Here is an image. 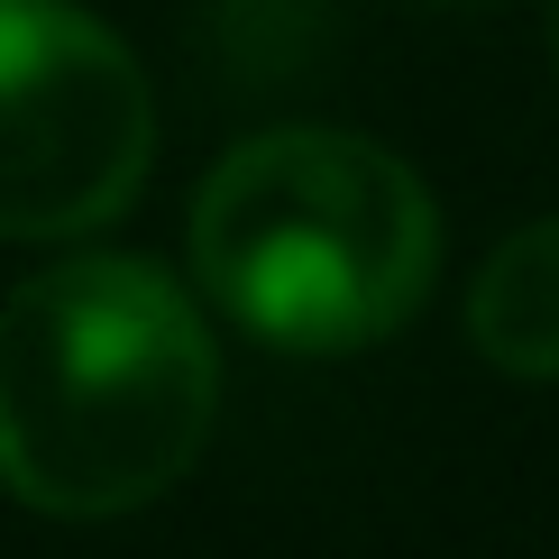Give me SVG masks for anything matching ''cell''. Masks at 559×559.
<instances>
[{"instance_id": "1", "label": "cell", "mask_w": 559, "mask_h": 559, "mask_svg": "<svg viewBox=\"0 0 559 559\" xmlns=\"http://www.w3.org/2000/svg\"><path fill=\"white\" fill-rule=\"evenodd\" d=\"M221 348L147 258H64L0 302V486L28 514L110 523L193 477Z\"/></svg>"}, {"instance_id": "2", "label": "cell", "mask_w": 559, "mask_h": 559, "mask_svg": "<svg viewBox=\"0 0 559 559\" xmlns=\"http://www.w3.org/2000/svg\"><path fill=\"white\" fill-rule=\"evenodd\" d=\"M193 275L266 348H367L423 312L440 202L377 138L266 129L193 193Z\"/></svg>"}, {"instance_id": "3", "label": "cell", "mask_w": 559, "mask_h": 559, "mask_svg": "<svg viewBox=\"0 0 559 559\" xmlns=\"http://www.w3.org/2000/svg\"><path fill=\"white\" fill-rule=\"evenodd\" d=\"M156 156L138 56L74 0H0V239L120 221Z\"/></svg>"}, {"instance_id": "4", "label": "cell", "mask_w": 559, "mask_h": 559, "mask_svg": "<svg viewBox=\"0 0 559 559\" xmlns=\"http://www.w3.org/2000/svg\"><path fill=\"white\" fill-rule=\"evenodd\" d=\"M468 340L504 377L559 385V221H532L468 285Z\"/></svg>"}, {"instance_id": "5", "label": "cell", "mask_w": 559, "mask_h": 559, "mask_svg": "<svg viewBox=\"0 0 559 559\" xmlns=\"http://www.w3.org/2000/svg\"><path fill=\"white\" fill-rule=\"evenodd\" d=\"M550 64H559V19H550Z\"/></svg>"}]
</instances>
